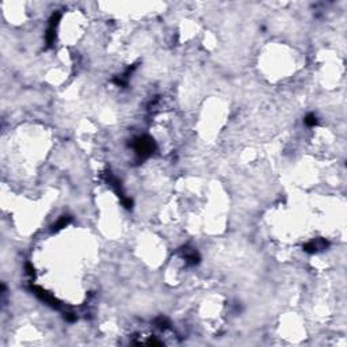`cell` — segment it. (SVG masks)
Listing matches in <instances>:
<instances>
[{
    "label": "cell",
    "mask_w": 347,
    "mask_h": 347,
    "mask_svg": "<svg viewBox=\"0 0 347 347\" xmlns=\"http://www.w3.org/2000/svg\"><path fill=\"white\" fill-rule=\"evenodd\" d=\"M305 123L309 125V126H313V125L316 123V117L313 114H308L307 118H305Z\"/></svg>",
    "instance_id": "6da1fadb"
}]
</instances>
